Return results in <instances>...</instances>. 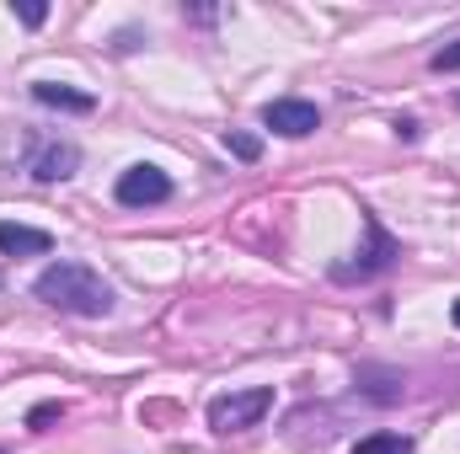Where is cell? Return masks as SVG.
I'll list each match as a JSON object with an SVG mask.
<instances>
[{"label": "cell", "mask_w": 460, "mask_h": 454, "mask_svg": "<svg viewBox=\"0 0 460 454\" xmlns=\"http://www.w3.org/2000/svg\"><path fill=\"white\" fill-rule=\"evenodd\" d=\"M32 294L43 300V305H54V310H65V316H108L113 310V284L97 273V267H86V262H49L38 278H32Z\"/></svg>", "instance_id": "1"}, {"label": "cell", "mask_w": 460, "mask_h": 454, "mask_svg": "<svg viewBox=\"0 0 460 454\" xmlns=\"http://www.w3.org/2000/svg\"><path fill=\"white\" fill-rule=\"evenodd\" d=\"M268 412H273V390H268V385L230 390L220 401H209V428H215V433H246V428H257Z\"/></svg>", "instance_id": "2"}, {"label": "cell", "mask_w": 460, "mask_h": 454, "mask_svg": "<svg viewBox=\"0 0 460 454\" xmlns=\"http://www.w3.org/2000/svg\"><path fill=\"white\" fill-rule=\"evenodd\" d=\"M113 193H118L123 209H150V204H166V198H172V177H166L161 166H145V161H139V166H128V171L118 177Z\"/></svg>", "instance_id": "3"}, {"label": "cell", "mask_w": 460, "mask_h": 454, "mask_svg": "<svg viewBox=\"0 0 460 454\" xmlns=\"http://www.w3.org/2000/svg\"><path fill=\"white\" fill-rule=\"evenodd\" d=\"M364 230H369V251H358V262H343V267H332V278H369V273H380V267H391L396 257H402V246L380 230L375 214H364Z\"/></svg>", "instance_id": "4"}, {"label": "cell", "mask_w": 460, "mask_h": 454, "mask_svg": "<svg viewBox=\"0 0 460 454\" xmlns=\"http://www.w3.org/2000/svg\"><path fill=\"white\" fill-rule=\"evenodd\" d=\"M262 123H268L273 134H284V139H305V134H316V128H322V113H316V102L279 97V102H268V108H262Z\"/></svg>", "instance_id": "5"}, {"label": "cell", "mask_w": 460, "mask_h": 454, "mask_svg": "<svg viewBox=\"0 0 460 454\" xmlns=\"http://www.w3.org/2000/svg\"><path fill=\"white\" fill-rule=\"evenodd\" d=\"M75 166H81V150L65 144V139H43V144L32 150V161H27V171H32L38 182H65V177H75Z\"/></svg>", "instance_id": "6"}, {"label": "cell", "mask_w": 460, "mask_h": 454, "mask_svg": "<svg viewBox=\"0 0 460 454\" xmlns=\"http://www.w3.org/2000/svg\"><path fill=\"white\" fill-rule=\"evenodd\" d=\"M353 385H358L369 401H380V406H396V401L407 396V380H402L396 369H380V363H358Z\"/></svg>", "instance_id": "7"}, {"label": "cell", "mask_w": 460, "mask_h": 454, "mask_svg": "<svg viewBox=\"0 0 460 454\" xmlns=\"http://www.w3.org/2000/svg\"><path fill=\"white\" fill-rule=\"evenodd\" d=\"M0 251H5V257H43V251H54V235L38 230V225L0 220Z\"/></svg>", "instance_id": "8"}, {"label": "cell", "mask_w": 460, "mask_h": 454, "mask_svg": "<svg viewBox=\"0 0 460 454\" xmlns=\"http://www.w3.org/2000/svg\"><path fill=\"white\" fill-rule=\"evenodd\" d=\"M32 97L43 108H59V113H92L97 97L92 92H75V86H59V81H32Z\"/></svg>", "instance_id": "9"}, {"label": "cell", "mask_w": 460, "mask_h": 454, "mask_svg": "<svg viewBox=\"0 0 460 454\" xmlns=\"http://www.w3.org/2000/svg\"><path fill=\"white\" fill-rule=\"evenodd\" d=\"M353 454H412V439H402V433H369V439H358Z\"/></svg>", "instance_id": "10"}, {"label": "cell", "mask_w": 460, "mask_h": 454, "mask_svg": "<svg viewBox=\"0 0 460 454\" xmlns=\"http://www.w3.org/2000/svg\"><path fill=\"white\" fill-rule=\"evenodd\" d=\"M59 417H65V401H43V406H32V412H27V428H32V433H43V428H49V423H59Z\"/></svg>", "instance_id": "11"}, {"label": "cell", "mask_w": 460, "mask_h": 454, "mask_svg": "<svg viewBox=\"0 0 460 454\" xmlns=\"http://www.w3.org/2000/svg\"><path fill=\"white\" fill-rule=\"evenodd\" d=\"M230 155H241V161H257L262 155V139H252V134H226Z\"/></svg>", "instance_id": "12"}, {"label": "cell", "mask_w": 460, "mask_h": 454, "mask_svg": "<svg viewBox=\"0 0 460 454\" xmlns=\"http://www.w3.org/2000/svg\"><path fill=\"white\" fill-rule=\"evenodd\" d=\"M11 11H16L27 27H43V22H49V5H43V0H16Z\"/></svg>", "instance_id": "13"}, {"label": "cell", "mask_w": 460, "mask_h": 454, "mask_svg": "<svg viewBox=\"0 0 460 454\" xmlns=\"http://www.w3.org/2000/svg\"><path fill=\"white\" fill-rule=\"evenodd\" d=\"M429 65H434L439 75H450V70H460V43H445V48H439V54H434Z\"/></svg>", "instance_id": "14"}, {"label": "cell", "mask_w": 460, "mask_h": 454, "mask_svg": "<svg viewBox=\"0 0 460 454\" xmlns=\"http://www.w3.org/2000/svg\"><path fill=\"white\" fill-rule=\"evenodd\" d=\"M450 321H456V327H460V300H456V305H450Z\"/></svg>", "instance_id": "15"}, {"label": "cell", "mask_w": 460, "mask_h": 454, "mask_svg": "<svg viewBox=\"0 0 460 454\" xmlns=\"http://www.w3.org/2000/svg\"><path fill=\"white\" fill-rule=\"evenodd\" d=\"M0 454H5V450H0Z\"/></svg>", "instance_id": "16"}]
</instances>
